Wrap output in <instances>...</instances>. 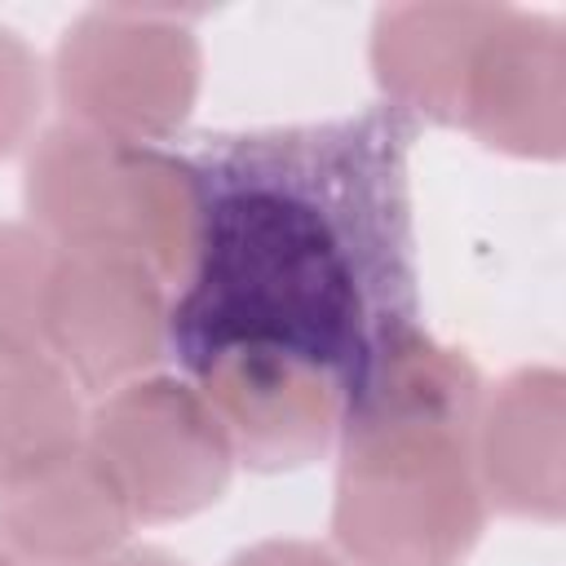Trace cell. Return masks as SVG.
I'll return each mask as SVG.
<instances>
[{"mask_svg":"<svg viewBox=\"0 0 566 566\" xmlns=\"http://www.w3.org/2000/svg\"><path fill=\"white\" fill-rule=\"evenodd\" d=\"M66 402L57 376L35 363L22 340H0V473H18L53 451H62Z\"/></svg>","mask_w":566,"mask_h":566,"instance_id":"277c9868","label":"cell"},{"mask_svg":"<svg viewBox=\"0 0 566 566\" xmlns=\"http://www.w3.org/2000/svg\"><path fill=\"white\" fill-rule=\"evenodd\" d=\"M35 93H40V75H35L27 44L9 27H0V150L22 128Z\"/></svg>","mask_w":566,"mask_h":566,"instance_id":"5b68a950","label":"cell"},{"mask_svg":"<svg viewBox=\"0 0 566 566\" xmlns=\"http://www.w3.org/2000/svg\"><path fill=\"white\" fill-rule=\"evenodd\" d=\"M199 49L186 27L142 9H93L66 27L57 75L84 128L128 137L168 128L195 97Z\"/></svg>","mask_w":566,"mask_h":566,"instance_id":"7a4b0ae2","label":"cell"},{"mask_svg":"<svg viewBox=\"0 0 566 566\" xmlns=\"http://www.w3.org/2000/svg\"><path fill=\"white\" fill-rule=\"evenodd\" d=\"M411 119H345L208 137L190 159V270L164 345L203 376L226 358L323 376L345 416L416 336L407 203Z\"/></svg>","mask_w":566,"mask_h":566,"instance_id":"6da1fadb","label":"cell"},{"mask_svg":"<svg viewBox=\"0 0 566 566\" xmlns=\"http://www.w3.org/2000/svg\"><path fill=\"white\" fill-rule=\"evenodd\" d=\"M500 9L486 4H407L385 9L376 18V66L385 88H394V106L407 102L424 111H455L464 102L469 71L478 62L482 40L491 35Z\"/></svg>","mask_w":566,"mask_h":566,"instance_id":"3957f363","label":"cell"},{"mask_svg":"<svg viewBox=\"0 0 566 566\" xmlns=\"http://www.w3.org/2000/svg\"><path fill=\"white\" fill-rule=\"evenodd\" d=\"M0 566H13V562H9V557H0Z\"/></svg>","mask_w":566,"mask_h":566,"instance_id":"8992f818","label":"cell"}]
</instances>
